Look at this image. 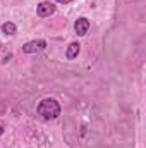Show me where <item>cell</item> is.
<instances>
[{
    "instance_id": "3",
    "label": "cell",
    "mask_w": 146,
    "mask_h": 148,
    "mask_svg": "<svg viewBox=\"0 0 146 148\" xmlns=\"http://www.w3.org/2000/svg\"><path fill=\"white\" fill-rule=\"evenodd\" d=\"M55 5L52 3V2H41V3H38L36 5V14L40 17H48V16H52L53 12H55Z\"/></svg>"
},
{
    "instance_id": "6",
    "label": "cell",
    "mask_w": 146,
    "mask_h": 148,
    "mask_svg": "<svg viewBox=\"0 0 146 148\" xmlns=\"http://www.w3.org/2000/svg\"><path fill=\"white\" fill-rule=\"evenodd\" d=\"M2 31H3L5 35H16L17 28H16V24H14V23L7 21V23H3V24H2Z\"/></svg>"
},
{
    "instance_id": "8",
    "label": "cell",
    "mask_w": 146,
    "mask_h": 148,
    "mask_svg": "<svg viewBox=\"0 0 146 148\" xmlns=\"http://www.w3.org/2000/svg\"><path fill=\"white\" fill-rule=\"evenodd\" d=\"M2 134H3V127L0 126V136H2Z\"/></svg>"
},
{
    "instance_id": "1",
    "label": "cell",
    "mask_w": 146,
    "mask_h": 148,
    "mask_svg": "<svg viewBox=\"0 0 146 148\" xmlns=\"http://www.w3.org/2000/svg\"><path fill=\"white\" fill-rule=\"evenodd\" d=\"M38 115H41L43 119L50 121V119H57L60 115V105L55 98H43L38 103Z\"/></svg>"
},
{
    "instance_id": "7",
    "label": "cell",
    "mask_w": 146,
    "mask_h": 148,
    "mask_svg": "<svg viewBox=\"0 0 146 148\" xmlns=\"http://www.w3.org/2000/svg\"><path fill=\"white\" fill-rule=\"evenodd\" d=\"M59 3H71V2H74V0H57Z\"/></svg>"
},
{
    "instance_id": "4",
    "label": "cell",
    "mask_w": 146,
    "mask_h": 148,
    "mask_svg": "<svg viewBox=\"0 0 146 148\" xmlns=\"http://www.w3.org/2000/svg\"><path fill=\"white\" fill-rule=\"evenodd\" d=\"M74 29L79 36H84L89 29V19L88 17H79L76 23H74Z\"/></svg>"
},
{
    "instance_id": "2",
    "label": "cell",
    "mask_w": 146,
    "mask_h": 148,
    "mask_svg": "<svg viewBox=\"0 0 146 148\" xmlns=\"http://www.w3.org/2000/svg\"><path fill=\"white\" fill-rule=\"evenodd\" d=\"M46 48V41L45 40H33L28 41L26 45H23V52L24 53H35V52H41Z\"/></svg>"
},
{
    "instance_id": "5",
    "label": "cell",
    "mask_w": 146,
    "mask_h": 148,
    "mask_svg": "<svg viewBox=\"0 0 146 148\" xmlns=\"http://www.w3.org/2000/svg\"><path fill=\"white\" fill-rule=\"evenodd\" d=\"M79 50H81V45L79 43H71L69 47H67V52H65V57H67V60H72L77 57V53H79Z\"/></svg>"
}]
</instances>
